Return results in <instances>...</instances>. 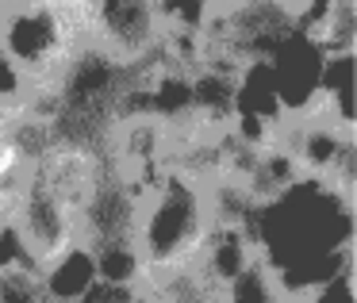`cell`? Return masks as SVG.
Returning <instances> with one entry per match:
<instances>
[{"label": "cell", "instance_id": "obj_1", "mask_svg": "<svg viewBox=\"0 0 357 303\" xmlns=\"http://www.w3.org/2000/svg\"><path fill=\"white\" fill-rule=\"evenodd\" d=\"M261 265L288 303L354 265V196L315 177H300L250 211Z\"/></svg>", "mask_w": 357, "mask_h": 303}, {"label": "cell", "instance_id": "obj_2", "mask_svg": "<svg viewBox=\"0 0 357 303\" xmlns=\"http://www.w3.org/2000/svg\"><path fill=\"white\" fill-rule=\"evenodd\" d=\"M211 223H215L211 177L188 165H162L158 177L142 185L135 215V254L142 261V280H158L192 265Z\"/></svg>", "mask_w": 357, "mask_h": 303}, {"label": "cell", "instance_id": "obj_3", "mask_svg": "<svg viewBox=\"0 0 357 303\" xmlns=\"http://www.w3.org/2000/svg\"><path fill=\"white\" fill-rule=\"evenodd\" d=\"M85 50V0H4L0 4V58L24 73L35 93V108L54 100L58 85Z\"/></svg>", "mask_w": 357, "mask_h": 303}, {"label": "cell", "instance_id": "obj_4", "mask_svg": "<svg viewBox=\"0 0 357 303\" xmlns=\"http://www.w3.org/2000/svg\"><path fill=\"white\" fill-rule=\"evenodd\" d=\"M85 35L89 50L135 73L162 62L165 20L158 0H85Z\"/></svg>", "mask_w": 357, "mask_h": 303}, {"label": "cell", "instance_id": "obj_5", "mask_svg": "<svg viewBox=\"0 0 357 303\" xmlns=\"http://www.w3.org/2000/svg\"><path fill=\"white\" fill-rule=\"evenodd\" d=\"M96 280H100L96 254L85 242H73L35 269L27 295H31V303H81L96 288Z\"/></svg>", "mask_w": 357, "mask_h": 303}, {"label": "cell", "instance_id": "obj_6", "mask_svg": "<svg viewBox=\"0 0 357 303\" xmlns=\"http://www.w3.org/2000/svg\"><path fill=\"white\" fill-rule=\"evenodd\" d=\"M219 303H288V300H284V292L277 288L273 272L265 269L261 257H257V261L246 265L231 284H223Z\"/></svg>", "mask_w": 357, "mask_h": 303}, {"label": "cell", "instance_id": "obj_7", "mask_svg": "<svg viewBox=\"0 0 357 303\" xmlns=\"http://www.w3.org/2000/svg\"><path fill=\"white\" fill-rule=\"evenodd\" d=\"M300 303H357L354 300V265L334 272V277H326L323 284H315Z\"/></svg>", "mask_w": 357, "mask_h": 303}, {"label": "cell", "instance_id": "obj_8", "mask_svg": "<svg viewBox=\"0 0 357 303\" xmlns=\"http://www.w3.org/2000/svg\"><path fill=\"white\" fill-rule=\"evenodd\" d=\"M20 116H24V111H16L12 104H4V100H0V142L16 134V123H20Z\"/></svg>", "mask_w": 357, "mask_h": 303}, {"label": "cell", "instance_id": "obj_9", "mask_svg": "<svg viewBox=\"0 0 357 303\" xmlns=\"http://www.w3.org/2000/svg\"><path fill=\"white\" fill-rule=\"evenodd\" d=\"M280 4H288V8L296 12V16H300V8H303V0H280Z\"/></svg>", "mask_w": 357, "mask_h": 303}]
</instances>
